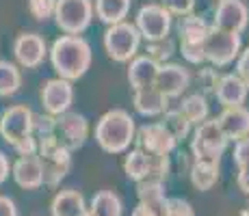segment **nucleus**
Wrapping results in <instances>:
<instances>
[{"mask_svg": "<svg viewBox=\"0 0 249 216\" xmlns=\"http://www.w3.org/2000/svg\"><path fill=\"white\" fill-rule=\"evenodd\" d=\"M48 56L56 76L70 83L83 78L93 61L89 41L80 35H61L48 50Z\"/></svg>", "mask_w": 249, "mask_h": 216, "instance_id": "nucleus-1", "label": "nucleus"}, {"mask_svg": "<svg viewBox=\"0 0 249 216\" xmlns=\"http://www.w3.org/2000/svg\"><path fill=\"white\" fill-rule=\"evenodd\" d=\"M95 143L100 150L107 153H124L130 150L137 136V126L135 119L128 110L124 108H113L100 117L93 130Z\"/></svg>", "mask_w": 249, "mask_h": 216, "instance_id": "nucleus-2", "label": "nucleus"}, {"mask_svg": "<svg viewBox=\"0 0 249 216\" xmlns=\"http://www.w3.org/2000/svg\"><path fill=\"white\" fill-rule=\"evenodd\" d=\"M37 158L44 171V186L56 188L71 171V151L59 143L56 134L37 138Z\"/></svg>", "mask_w": 249, "mask_h": 216, "instance_id": "nucleus-3", "label": "nucleus"}, {"mask_svg": "<svg viewBox=\"0 0 249 216\" xmlns=\"http://www.w3.org/2000/svg\"><path fill=\"white\" fill-rule=\"evenodd\" d=\"M228 138L221 132L217 119H206V121L193 126L191 132V156L193 160L206 162H221V156L228 150Z\"/></svg>", "mask_w": 249, "mask_h": 216, "instance_id": "nucleus-4", "label": "nucleus"}, {"mask_svg": "<svg viewBox=\"0 0 249 216\" xmlns=\"http://www.w3.org/2000/svg\"><path fill=\"white\" fill-rule=\"evenodd\" d=\"M141 35L130 22H117L104 31V50H107L108 59L115 63H128L139 54L141 48Z\"/></svg>", "mask_w": 249, "mask_h": 216, "instance_id": "nucleus-5", "label": "nucleus"}, {"mask_svg": "<svg viewBox=\"0 0 249 216\" xmlns=\"http://www.w3.org/2000/svg\"><path fill=\"white\" fill-rule=\"evenodd\" d=\"M52 17L63 35H83L93 20V0H56Z\"/></svg>", "mask_w": 249, "mask_h": 216, "instance_id": "nucleus-6", "label": "nucleus"}, {"mask_svg": "<svg viewBox=\"0 0 249 216\" xmlns=\"http://www.w3.org/2000/svg\"><path fill=\"white\" fill-rule=\"evenodd\" d=\"M241 50H243L241 35L226 33V31H219V28L210 26L208 35L204 39L206 63H210L213 67H228L236 61Z\"/></svg>", "mask_w": 249, "mask_h": 216, "instance_id": "nucleus-7", "label": "nucleus"}, {"mask_svg": "<svg viewBox=\"0 0 249 216\" xmlns=\"http://www.w3.org/2000/svg\"><path fill=\"white\" fill-rule=\"evenodd\" d=\"M171 26H174V16L159 2L143 4L135 16V28L145 41H159L169 37Z\"/></svg>", "mask_w": 249, "mask_h": 216, "instance_id": "nucleus-8", "label": "nucleus"}, {"mask_svg": "<svg viewBox=\"0 0 249 216\" xmlns=\"http://www.w3.org/2000/svg\"><path fill=\"white\" fill-rule=\"evenodd\" d=\"M33 119L35 113L26 104H16L0 113V136L9 145H18L26 136L33 134Z\"/></svg>", "mask_w": 249, "mask_h": 216, "instance_id": "nucleus-9", "label": "nucleus"}, {"mask_svg": "<svg viewBox=\"0 0 249 216\" xmlns=\"http://www.w3.org/2000/svg\"><path fill=\"white\" fill-rule=\"evenodd\" d=\"M89 136V121L85 115L68 110L56 117V138L70 151H76L85 145Z\"/></svg>", "mask_w": 249, "mask_h": 216, "instance_id": "nucleus-10", "label": "nucleus"}, {"mask_svg": "<svg viewBox=\"0 0 249 216\" xmlns=\"http://www.w3.org/2000/svg\"><path fill=\"white\" fill-rule=\"evenodd\" d=\"M135 141L143 151L154 153V156H169V153H174V150L178 147V141L171 136L169 130L162 126V121L141 126L137 130Z\"/></svg>", "mask_w": 249, "mask_h": 216, "instance_id": "nucleus-11", "label": "nucleus"}, {"mask_svg": "<svg viewBox=\"0 0 249 216\" xmlns=\"http://www.w3.org/2000/svg\"><path fill=\"white\" fill-rule=\"evenodd\" d=\"M74 104V84L63 78H50L41 84V106L48 115L59 117V115L71 110Z\"/></svg>", "mask_w": 249, "mask_h": 216, "instance_id": "nucleus-12", "label": "nucleus"}, {"mask_svg": "<svg viewBox=\"0 0 249 216\" xmlns=\"http://www.w3.org/2000/svg\"><path fill=\"white\" fill-rule=\"evenodd\" d=\"M249 26V9L243 0H219L214 9L213 28L241 35Z\"/></svg>", "mask_w": 249, "mask_h": 216, "instance_id": "nucleus-13", "label": "nucleus"}, {"mask_svg": "<svg viewBox=\"0 0 249 216\" xmlns=\"http://www.w3.org/2000/svg\"><path fill=\"white\" fill-rule=\"evenodd\" d=\"M13 56H16L20 67L35 69V67H39L44 63L48 56L46 39L39 33H22L13 41Z\"/></svg>", "mask_w": 249, "mask_h": 216, "instance_id": "nucleus-14", "label": "nucleus"}, {"mask_svg": "<svg viewBox=\"0 0 249 216\" xmlns=\"http://www.w3.org/2000/svg\"><path fill=\"white\" fill-rule=\"evenodd\" d=\"M191 80H193L191 71L186 69V67H182L180 63H162V65H159V74H156L154 86L165 98L174 100V98H180V95L189 89Z\"/></svg>", "mask_w": 249, "mask_h": 216, "instance_id": "nucleus-15", "label": "nucleus"}, {"mask_svg": "<svg viewBox=\"0 0 249 216\" xmlns=\"http://www.w3.org/2000/svg\"><path fill=\"white\" fill-rule=\"evenodd\" d=\"M11 175L16 184L24 190H37L44 186V171H41V162L37 153L18 158L11 165Z\"/></svg>", "mask_w": 249, "mask_h": 216, "instance_id": "nucleus-16", "label": "nucleus"}, {"mask_svg": "<svg viewBox=\"0 0 249 216\" xmlns=\"http://www.w3.org/2000/svg\"><path fill=\"white\" fill-rule=\"evenodd\" d=\"M247 95H249V89L236 74H221L219 76L217 89H214V98H217V102L221 104L223 108L245 106Z\"/></svg>", "mask_w": 249, "mask_h": 216, "instance_id": "nucleus-17", "label": "nucleus"}, {"mask_svg": "<svg viewBox=\"0 0 249 216\" xmlns=\"http://www.w3.org/2000/svg\"><path fill=\"white\" fill-rule=\"evenodd\" d=\"M221 128V132L226 134L228 141H241V138L249 136V110L245 106H232L223 108V113L219 117H214Z\"/></svg>", "mask_w": 249, "mask_h": 216, "instance_id": "nucleus-18", "label": "nucleus"}, {"mask_svg": "<svg viewBox=\"0 0 249 216\" xmlns=\"http://www.w3.org/2000/svg\"><path fill=\"white\" fill-rule=\"evenodd\" d=\"M132 106L141 117H160L169 108V98L160 93L154 84L145 89H137L132 93Z\"/></svg>", "mask_w": 249, "mask_h": 216, "instance_id": "nucleus-19", "label": "nucleus"}, {"mask_svg": "<svg viewBox=\"0 0 249 216\" xmlns=\"http://www.w3.org/2000/svg\"><path fill=\"white\" fill-rule=\"evenodd\" d=\"M52 216H85L87 214V201L85 195L76 188H65L54 195L50 203Z\"/></svg>", "mask_w": 249, "mask_h": 216, "instance_id": "nucleus-20", "label": "nucleus"}, {"mask_svg": "<svg viewBox=\"0 0 249 216\" xmlns=\"http://www.w3.org/2000/svg\"><path fill=\"white\" fill-rule=\"evenodd\" d=\"M128 63H130V67H128V83H130L132 91L154 84L156 74H159V63L156 61H152L147 54H137Z\"/></svg>", "mask_w": 249, "mask_h": 216, "instance_id": "nucleus-21", "label": "nucleus"}, {"mask_svg": "<svg viewBox=\"0 0 249 216\" xmlns=\"http://www.w3.org/2000/svg\"><path fill=\"white\" fill-rule=\"evenodd\" d=\"M132 0H93V16L107 26L124 22L130 13Z\"/></svg>", "mask_w": 249, "mask_h": 216, "instance_id": "nucleus-22", "label": "nucleus"}, {"mask_svg": "<svg viewBox=\"0 0 249 216\" xmlns=\"http://www.w3.org/2000/svg\"><path fill=\"white\" fill-rule=\"evenodd\" d=\"M124 203L117 193L113 190H100L93 195L91 203L87 205V214L85 216H122Z\"/></svg>", "mask_w": 249, "mask_h": 216, "instance_id": "nucleus-23", "label": "nucleus"}, {"mask_svg": "<svg viewBox=\"0 0 249 216\" xmlns=\"http://www.w3.org/2000/svg\"><path fill=\"white\" fill-rule=\"evenodd\" d=\"M191 184L197 190H210L219 182V162H206V160H193L189 166Z\"/></svg>", "mask_w": 249, "mask_h": 216, "instance_id": "nucleus-24", "label": "nucleus"}, {"mask_svg": "<svg viewBox=\"0 0 249 216\" xmlns=\"http://www.w3.org/2000/svg\"><path fill=\"white\" fill-rule=\"evenodd\" d=\"M137 197H139V203L141 205H147V208L160 212L162 203H165V199H167L165 182H160V180H141V182H137Z\"/></svg>", "mask_w": 249, "mask_h": 216, "instance_id": "nucleus-25", "label": "nucleus"}, {"mask_svg": "<svg viewBox=\"0 0 249 216\" xmlns=\"http://www.w3.org/2000/svg\"><path fill=\"white\" fill-rule=\"evenodd\" d=\"M178 35H180V41H193V43H199L206 39L210 31V24L204 20V17L195 16V13H189V16H182L178 20Z\"/></svg>", "mask_w": 249, "mask_h": 216, "instance_id": "nucleus-26", "label": "nucleus"}, {"mask_svg": "<svg viewBox=\"0 0 249 216\" xmlns=\"http://www.w3.org/2000/svg\"><path fill=\"white\" fill-rule=\"evenodd\" d=\"M124 173L132 182L147 180V173H150V153L143 151L141 147L130 150L126 153V158H124Z\"/></svg>", "mask_w": 249, "mask_h": 216, "instance_id": "nucleus-27", "label": "nucleus"}, {"mask_svg": "<svg viewBox=\"0 0 249 216\" xmlns=\"http://www.w3.org/2000/svg\"><path fill=\"white\" fill-rule=\"evenodd\" d=\"M178 108H180V113L184 115L191 123H193V126L206 121V119H208V115H210V104H208V98H206L204 93L186 95Z\"/></svg>", "mask_w": 249, "mask_h": 216, "instance_id": "nucleus-28", "label": "nucleus"}, {"mask_svg": "<svg viewBox=\"0 0 249 216\" xmlns=\"http://www.w3.org/2000/svg\"><path fill=\"white\" fill-rule=\"evenodd\" d=\"M162 126L169 130L171 136L178 143L189 138L191 132H193V123L180 113V108H167L165 113H162Z\"/></svg>", "mask_w": 249, "mask_h": 216, "instance_id": "nucleus-29", "label": "nucleus"}, {"mask_svg": "<svg viewBox=\"0 0 249 216\" xmlns=\"http://www.w3.org/2000/svg\"><path fill=\"white\" fill-rule=\"evenodd\" d=\"M22 86V74L16 63L9 61H0V98H9V95L18 93Z\"/></svg>", "mask_w": 249, "mask_h": 216, "instance_id": "nucleus-30", "label": "nucleus"}, {"mask_svg": "<svg viewBox=\"0 0 249 216\" xmlns=\"http://www.w3.org/2000/svg\"><path fill=\"white\" fill-rule=\"evenodd\" d=\"M145 54L150 56L152 61H156L159 65L169 63V59L176 54V43L171 37H165V39H159V41H147Z\"/></svg>", "mask_w": 249, "mask_h": 216, "instance_id": "nucleus-31", "label": "nucleus"}, {"mask_svg": "<svg viewBox=\"0 0 249 216\" xmlns=\"http://www.w3.org/2000/svg\"><path fill=\"white\" fill-rule=\"evenodd\" d=\"M160 216H195V210L186 199H180V197H167L165 203H162Z\"/></svg>", "mask_w": 249, "mask_h": 216, "instance_id": "nucleus-32", "label": "nucleus"}, {"mask_svg": "<svg viewBox=\"0 0 249 216\" xmlns=\"http://www.w3.org/2000/svg\"><path fill=\"white\" fill-rule=\"evenodd\" d=\"M180 54L186 63L191 65H204L206 54H204V41L193 43V41H180Z\"/></svg>", "mask_w": 249, "mask_h": 216, "instance_id": "nucleus-33", "label": "nucleus"}, {"mask_svg": "<svg viewBox=\"0 0 249 216\" xmlns=\"http://www.w3.org/2000/svg\"><path fill=\"white\" fill-rule=\"evenodd\" d=\"M219 71L217 67L208 65V67H202V69L197 71V84H199V93L208 95V93H214V89H217V83H219Z\"/></svg>", "mask_w": 249, "mask_h": 216, "instance_id": "nucleus-34", "label": "nucleus"}, {"mask_svg": "<svg viewBox=\"0 0 249 216\" xmlns=\"http://www.w3.org/2000/svg\"><path fill=\"white\" fill-rule=\"evenodd\" d=\"M50 134H56V117L52 115H35L33 119V136L35 138H44V136H50Z\"/></svg>", "mask_w": 249, "mask_h": 216, "instance_id": "nucleus-35", "label": "nucleus"}, {"mask_svg": "<svg viewBox=\"0 0 249 216\" xmlns=\"http://www.w3.org/2000/svg\"><path fill=\"white\" fill-rule=\"evenodd\" d=\"M169 171H171L169 156H154V153H150V173H147V180L165 182Z\"/></svg>", "mask_w": 249, "mask_h": 216, "instance_id": "nucleus-36", "label": "nucleus"}, {"mask_svg": "<svg viewBox=\"0 0 249 216\" xmlns=\"http://www.w3.org/2000/svg\"><path fill=\"white\" fill-rule=\"evenodd\" d=\"M26 4H28V13H31L37 22H46L54 16L56 0H28Z\"/></svg>", "mask_w": 249, "mask_h": 216, "instance_id": "nucleus-37", "label": "nucleus"}, {"mask_svg": "<svg viewBox=\"0 0 249 216\" xmlns=\"http://www.w3.org/2000/svg\"><path fill=\"white\" fill-rule=\"evenodd\" d=\"M195 2L197 0H160V4L176 17H182V16H189L193 13L195 9Z\"/></svg>", "mask_w": 249, "mask_h": 216, "instance_id": "nucleus-38", "label": "nucleus"}, {"mask_svg": "<svg viewBox=\"0 0 249 216\" xmlns=\"http://www.w3.org/2000/svg\"><path fill=\"white\" fill-rule=\"evenodd\" d=\"M234 162H236V166L249 165V136L234 143Z\"/></svg>", "mask_w": 249, "mask_h": 216, "instance_id": "nucleus-39", "label": "nucleus"}, {"mask_svg": "<svg viewBox=\"0 0 249 216\" xmlns=\"http://www.w3.org/2000/svg\"><path fill=\"white\" fill-rule=\"evenodd\" d=\"M236 76L249 89V48L247 50H241V54L236 56Z\"/></svg>", "mask_w": 249, "mask_h": 216, "instance_id": "nucleus-40", "label": "nucleus"}, {"mask_svg": "<svg viewBox=\"0 0 249 216\" xmlns=\"http://www.w3.org/2000/svg\"><path fill=\"white\" fill-rule=\"evenodd\" d=\"M13 150L18 151V156H33V153H37V138L31 134V136H26L18 145H13Z\"/></svg>", "mask_w": 249, "mask_h": 216, "instance_id": "nucleus-41", "label": "nucleus"}, {"mask_svg": "<svg viewBox=\"0 0 249 216\" xmlns=\"http://www.w3.org/2000/svg\"><path fill=\"white\" fill-rule=\"evenodd\" d=\"M0 216H20L16 208V201L7 195H0Z\"/></svg>", "mask_w": 249, "mask_h": 216, "instance_id": "nucleus-42", "label": "nucleus"}, {"mask_svg": "<svg viewBox=\"0 0 249 216\" xmlns=\"http://www.w3.org/2000/svg\"><path fill=\"white\" fill-rule=\"evenodd\" d=\"M236 184H238V188H241L243 193L249 195V165H247V166H238Z\"/></svg>", "mask_w": 249, "mask_h": 216, "instance_id": "nucleus-43", "label": "nucleus"}, {"mask_svg": "<svg viewBox=\"0 0 249 216\" xmlns=\"http://www.w3.org/2000/svg\"><path fill=\"white\" fill-rule=\"evenodd\" d=\"M9 173H11V162H9L7 153L0 151V186H2L4 182H7Z\"/></svg>", "mask_w": 249, "mask_h": 216, "instance_id": "nucleus-44", "label": "nucleus"}, {"mask_svg": "<svg viewBox=\"0 0 249 216\" xmlns=\"http://www.w3.org/2000/svg\"><path fill=\"white\" fill-rule=\"evenodd\" d=\"M130 216H160V212H156V210H152V208H147V205H141V203H139L137 208L132 210Z\"/></svg>", "mask_w": 249, "mask_h": 216, "instance_id": "nucleus-45", "label": "nucleus"}, {"mask_svg": "<svg viewBox=\"0 0 249 216\" xmlns=\"http://www.w3.org/2000/svg\"><path fill=\"white\" fill-rule=\"evenodd\" d=\"M234 216H249V210L245 208V210H241V212H236V214H234Z\"/></svg>", "mask_w": 249, "mask_h": 216, "instance_id": "nucleus-46", "label": "nucleus"}, {"mask_svg": "<svg viewBox=\"0 0 249 216\" xmlns=\"http://www.w3.org/2000/svg\"><path fill=\"white\" fill-rule=\"evenodd\" d=\"M247 210H249V208H247Z\"/></svg>", "mask_w": 249, "mask_h": 216, "instance_id": "nucleus-47", "label": "nucleus"}]
</instances>
